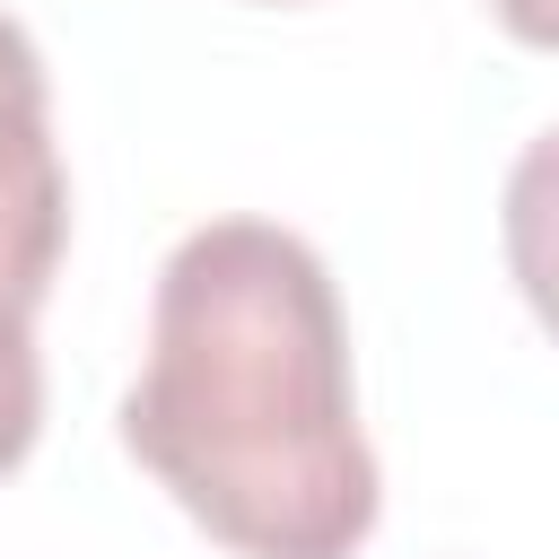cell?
Listing matches in <instances>:
<instances>
[{"label": "cell", "instance_id": "cell-1", "mask_svg": "<svg viewBox=\"0 0 559 559\" xmlns=\"http://www.w3.org/2000/svg\"><path fill=\"white\" fill-rule=\"evenodd\" d=\"M122 445L236 559H349L376 533L349 323L306 236L210 218L166 253Z\"/></svg>", "mask_w": 559, "mask_h": 559}, {"label": "cell", "instance_id": "cell-2", "mask_svg": "<svg viewBox=\"0 0 559 559\" xmlns=\"http://www.w3.org/2000/svg\"><path fill=\"white\" fill-rule=\"evenodd\" d=\"M61 245H70V175L52 148L44 52L26 44L17 17H0V314L35 323Z\"/></svg>", "mask_w": 559, "mask_h": 559}, {"label": "cell", "instance_id": "cell-3", "mask_svg": "<svg viewBox=\"0 0 559 559\" xmlns=\"http://www.w3.org/2000/svg\"><path fill=\"white\" fill-rule=\"evenodd\" d=\"M498 227H507V271H515L533 323L559 341V122L542 140H524V157L507 166Z\"/></svg>", "mask_w": 559, "mask_h": 559}, {"label": "cell", "instance_id": "cell-4", "mask_svg": "<svg viewBox=\"0 0 559 559\" xmlns=\"http://www.w3.org/2000/svg\"><path fill=\"white\" fill-rule=\"evenodd\" d=\"M35 428H44V358L26 314H0V480L35 454Z\"/></svg>", "mask_w": 559, "mask_h": 559}, {"label": "cell", "instance_id": "cell-5", "mask_svg": "<svg viewBox=\"0 0 559 559\" xmlns=\"http://www.w3.org/2000/svg\"><path fill=\"white\" fill-rule=\"evenodd\" d=\"M489 17H498L515 44H533V52H559V0H489Z\"/></svg>", "mask_w": 559, "mask_h": 559}, {"label": "cell", "instance_id": "cell-6", "mask_svg": "<svg viewBox=\"0 0 559 559\" xmlns=\"http://www.w3.org/2000/svg\"><path fill=\"white\" fill-rule=\"evenodd\" d=\"M271 9H297V0H271Z\"/></svg>", "mask_w": 559, "mask_h": 559}]
</instances>
